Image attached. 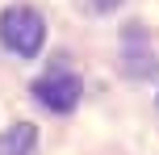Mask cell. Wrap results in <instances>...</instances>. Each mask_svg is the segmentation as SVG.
<instances>
[{
    "label": "cell",
    "instance_id": "1",
    "mask_svg": "<svg viewBox=\"0 0 159 155\" xmlns=\"http://www.w3.org/2000/svg\"><path fill=\"white\" fill-rule=\"evenodd\" d=\"M0 42H4L13 55L34 59L42 50V42H46V21H42L30 4H13L0 17Z\"/></svg>",
    "mask_w": 159,
    "mask_h": 155
},
{
    "label": "cell",
    "instance_id": "2",
    "mask_svg": "<svg viewBox=\"0 0 159 155\" xmlns=\"http://www.w3.org/2000/svg\"><path fill=\"white\" fill-rule=\"evenodd\" d=\"M34 101L46 105L50 113H71L80 105V80L71 71H50V75H42L34 84Z\"/></svg>",
    "mask_w": 159,
    "mask_h": 155
},
{
    "label": "cell",
    "instance_id": "3",
    "mask_svg": "<svg viewBox=\"0 0 159 155\" xmlns=\"http://www.w3.org/2000/svg\"><path fill=\"white\" fill-rule=\"evenodd\" d=\"M38 147V126L34 122H13L0 134V155H34Z\"/></svg>",
    "mask_w": 159,
    "mask_h": 155
},
{
    "label": "cell",
    "instance_id": "4",
    "mask_svg": "<svg viewBox=\"0 0 159 155\" xmlns=\"http://www.w3.org/2000/svg\"><path fill=\"white\" fill-rule=\"evenodd\" d=\"M126 71H130V75H155V71H159V59L151 55V50H143V55L126 50Z\"/></svg>",
    "mask_w": 159,
    "mask_h": 155
},
{
    "label": "cell",
    "instance_id": "5",
    "mask_svg": "<svg viewBox=\"0 0 159 155\" xmlns=\"http://www.w3.org/2000/svg\"><path fill=\"white\" fill-rule=\"evenodd\" d=\"M92 4H96V8H117L121 0H92Z\"/></svg>",
    "mask_w": 159,
    "mask_h": 155
}]
</instances>
